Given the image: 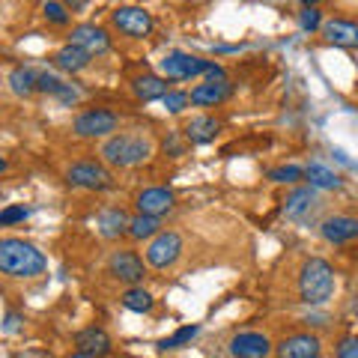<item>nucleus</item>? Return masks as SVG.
Here are the masks:
<instances>
[{"mask_svg": "<svg viewBox=\"0 0 358 358\" xmlns=\"http://www.w3.org/2000/svg\"><path fill=\"white\" fill-rule=\"evenodd\" d=\"M110 24H114V30H120L122 36H129V39H147L152 33V27H155V21H152L150 9L126 3V6L110 9Z\"/></svg>", "mask_w": 358, "mask_h": 358, "instance_id": "8", "label": "nucleus"}, {"mask_svg": "<svg viewBox=\"0 0 358 358\" xmlns=\"http://www.w3.org/2000/svg\"><path fill=\"white\" fill-rule=\"evenodd\" d=\"M18 329H21V313L9 310V313H6V320H3V331H6V334H15Z\"/></svg>", "mask_w": 358, "mask_h": 358, "instance_id": "35", "label": "nucleus"}, {"mask_svg": "<svg viewBox=\"0 0 358 358\" xmlns=\"http://www.w3.org/2000/svg\"><path fill=\"white\" fill-rule=\"evenodd\" d=\"M188 105H192V93H188V90H171V93L162 99V108L167 114H182Z\"/></svg>", "mask_w": 358, "mask_h": 358, "instance_id": "30", "label": "nucleus"}, {"mask_svg": "<svg viewBox=\"0 0 358 358\" xmlns=\"http://www.w3.org/2000/svg\"><path fill=\"white\" fill-rule=\"evenodd\" d=\"M9 90H13L15 96L39 93V69H33V66H15V69L9 72Z\"/></svg>", "mask_w": 358, "mask_h": 358, "instance_id": "23", "label": "nucleus"}, {"mask_svg": "<svg viewBox=\"0 0 358 358\" xmlns=\"http://www.w3.org/2000/svg\"><path fill=\"white\" fill-rule=\"evenodd\" d=\"M206 69H209V60H200L185 51H171L159 60V72L167 81H192V78L206 75Z\"/></svg>", "mask_w": 358, "mask_h": 358, "instance_id": "9", "label": "nucleus"}, {"mask_svg": "<svg viewBox=\"0 0 358 358\" xmlns=\"http://www.w3.org/2000/svg\"><path fill=\"white\" fill-rule=\"evenodd\" d=\"M42 15H45V21H51V24H57V27H66L72 21L69 6L57 3V0H48V3H42Z\"/></svg>", "mask_w": 358, "mask_h": 358, "instance_id": "29", "label": "nucleus"}, {"mask_svg": "<svg viewBox=\"0 0 358 358\" xmlns=\"http://www.w3.org/2000/svg\"><path fill=\"white\" fill-rule=\"evenodd\" d=\"M322 24H326V21H322V13H320V6H301L299 9V27L305 30V33H313V30H322Z\"/></svg>", "mask_w": 358, "mask_h": 358, "instance_id": "31", "label": "nucleus"}, {"mask_svg": "<svg viewBox=\"0 0 358 358\" xmlns=\"http://www.w3.org/2000/svg\"><path fill=\"white\" fill-rule=\"evenodd\" d=\"M334 289H338L334 266L322 257H308L299 268V299L310 308H320L329 299H334Z\"/></svg>", "mask_w": 358, "mask_h": 358, "instance_id": "3", "label": "nucleus"}, {"mask_svg": "<svg viewBox=\"0 0 358 358\" xmlns=\"http://www.w3.org/2000/svg\"><path fill=\"white\" fill-rule=\"evenodd\" d=\"M126 358H134V355H126Z\"/></svg>", "mask_w": 358, "mask_h": 358, "instance_id": "39", "label": "nucleus"}, {"mask_svg": "<svg viewBox=\"0 0 358 358\" xmlns=\"http://www.w3.org/2000/svg\"><path fill=\"white\" fill-rule=\"evenodd\" d=\"M131 93L141 99V102H162V99L171 93V84L162 75H138L131 81Z\"/></svg>", "mask_w": 358, "mask_h": 358, "instance_id": "21", "label": "nucleus"}, {"mask_svg": "<svg viewBox=\"0 0 358 358\" xmlns=\"http://www.w3.org/2000/svg\"><path fill=\"white\" fill-rule=\"evenodd\" d=\"M162 233V218H152V215H131L129 221V236L134 242H143V239H155Z\"/></svg>", "mask_w": 358, "mask_h": 358, "instance_id": "26", "label": "nucleus"}, {"mask_svg": "<svg viewBox=\"0 0 358 358\" xmlns=\"http://www.w3.org/2000/svg\"><path fill=\"white\" fill-rule=\"evenodd\" d=\"M218 131H221V122L215 120V117H194L188 126L182 129V134H185V141L192 143V147H206V143H212L218 138Z\"/></svg>", "mask_w": 358, "mask_h": 358, "instance_id": "20", "label": "nucleus"}, {"mask_svg": "<svg viewBox=\"0 0 358 358\" xmlns=\"http://www.w3.org/2000/svg\"><path fill=\"white\" fill-rule=\"evenodd\" d=\"M27 358H51V355H45V352H27Z\"/></svg>", "mask_w": 358, "mask_h": 358, "instance_id": "37", "label": "nucleus"}, {"mask_svg": "<svg viewBox=\"0 0 358 358\" xmlns=\"http://www.w3.org/2000/svg\"><path fill=\"white\" fill-rule=\"evenodd\" d=\"M268 179H272L275 185H299L301 179H305V167L281 164V167H275V171H268Z\"/></svg>", "mask_w": 358, "mask_h": 358, "instance_id": "28", "label": "nucleus"}, {"mask_svg": "<svg viewBox=\"0 0 358 358\" xmlns=\"http://www.w3.org/2000/svg\"><path fill=\"white\" fill-rule=\"evenodd\" d=\"M66 182L84 192H110L114 188V173L102 162H75L66 167Z\"/></svg>", "mask_w": 358, "mask_h": 358, "instance_id": "5", "label": "nucleus"}, {"mask_svg": "<svg viewBox=\"0 0 358 358\" xmlns=\"http://www.w3.org/2000/svg\"><path fill=\"white\" fill-rule=\"evenodd\" d=\"M134 206H138V215L162 218L176 206V194L164 185H150V188H143V192L134 194Z\"/></svg>", "mask_w": 358, "mask_h": 358, "instance_id": "10", "label": "nucleus"}, {"mask_svg": "<svg viewBox=\"0 0 358 358\" xmlns=\"http://www.w3.org/2000/svg\"><path fill=\"white\" fill-rule=\"evenodd\" d=\"M108 275L117 278V281L126 284V287H143V278H147V260L131 248H117L108 257Z\"/></svg>", "mask_w": 358, "mask_h": 358, "instance_id": "6", "label": "nucleus"}, {"mask_svg": "<svg viewBox=\"0 0 358 358\" xmlns=\"http://www.w3.org/2000/svg\"><path fill=\"white\" fill-rule=\"evenodd\" d=\"M275 352H278V358H320L322 343L317 334L296 331V334H289V338H284L281 343H275Z\"/></svg>", "mask_w": 358, "mask_h": 358, "instance_id": "13", "label": "nucleus"}, {"mask_svg": "<svg viewBox=\"0 0 358 358\" xmlns=\"http://www.w3.org/2000/svg\"><path fill=\"white\" fill-rule=\"evenodd\" d=\"M206 84H221V81H227V72L221 69L218 63H209V69H206Z\"/></svg>", "mask_w": 358, "mask_h": 358, "instance_id": "34", "label": "nucleus"}, {"mask_svg": "<svg viewBox=\"0 0 358 358\" xmlns=\"http://www.w3.org/2000/svg\"><path fill=\"white\" fill-rule=\"evenodd\" d=\"M152 155H155V141L141 129L117 131L108 141H102V147H99V162L105 167H120V171L138 167L143 162H150Z\"/></svg>", "mask_w": 358, "mask_h": 358, "instance_id": "1", "label": "nucleus"}, {"mask_svg": "<svg viewBox=\"0 0 358 358\" xmlns=\"http://www.w3.org/2000/svg\"><path fill=\"white\" fill-rule=\"evenodd\" d=\"M66 358H93V355H87V352H72V355H66Z\"/></svg>", "mask_w": 358, "mask_h": 358, "instance_id": "36", "label": "nucleus"}, {"mask_svg": "<svg viewBox=\"0 0 358 358\" xmlns=\"http://www.w3.org/2000/svg\"><path fill=\"white\" fill-rule=\"evenodd\" d=\"M69 45H78L90 57H102L110 51V33L99 24H78L69 33Z\"/></svg>", "mask_w": 358, "mask_h": 358, "instance_id": "11", "label": "nucleus"}, {"mask_svg": "<svg viewBox=\"0 0 358 358\" xmlns=\"http://www.w3.org/2000/svg\"><path fill=\"white\" fill-rule=\"evenodd\" d=\"M185 251V242L182 236H179L176 230H162L155 239H150L147 251H143V260H147V266L152 268H173L179 263V257H182Z\"/></svg>", "mask_w": 358, "mask_h": 358, "instance_id": "7", "label": "nucleus"}, {"mask_svg": "<svg viewBox=\"0 0 358 358\" xmlns=\"http://www.w3.org/2000/svg\"><path fill=\"white\" fill-rule=\"evenodd\" d=\"M313 206H317V188L299 185V188H293V192L287 194V200H284V215L293 218V221H305V215H308Z\"/></svg>", "mask_w": 358, "mask_h": 358, "instance_id": "18", "label": "nucleus"}, {"mask_svg": "<svg viewBox=\"0 0 358 358\" xmlns=\"http://www.w3.org/2000/svg\"><path fill=\"white\" fill-rule=\"evenodd\" d=\"M6 171V159H3V155H0V173H3Z\"/></svg>", "mask_w": 358, "mask_h": 358, "instance_id": "38", "label": "nucleus"}, {"mask_svg": "<svg viewBox=\"0 0 358 358\" xmlns=\"http://www.w3.org/2000/svg\"><path fill=\"white\" fill-rule=\"evenodd\" d=\"M120 305L126 310H131V313H152L155 296L147 287H126V293L120 296Z\"/></svg>", "mask_w": 358, "mask_h": 358, "instance_id": "25", "label": "nucleus"}, {"mask_svg": "<svg viewBox=\"0 0 358 358\" xmlns=\"http://www.w3.org/2000/svg\"><path fill=\"white\" fill-rule=\"evenodd\" d=\"M51 63L57 66L60 72H69V75H78V72H84L90 63H93V57H90L87 51H81L78 45H69L66 42L63 48H57L54 51V57H51Z\"/></svg>", "mask_w": 358, "mask_h": 358, "instance_id": "22", "label": "nucleus"}, {"mask_svg": "<svg viewBox=\"0 0 358 358\" xmlns=\"http://www.w3.org/2000/svg\"><path fill=\"white\" fill-rule=\"evenodd\" d=\"M305 179L310 182V188H317V192H338V188L343 185L341 176L334 173L331 167L320 164V162H313V164L305 167Z\"/></svg>", "mask_w": 358, "mask_h": 358, "instance_id": "24", "label": "nucleus"}, {"mask_svg": "<svg viewBox=\"0 0 358 358\" xmlns=\"http://www.w3.org/2000/svg\"><path fill=\"white\" fill-rule=\"evenodd\" d=\"M27 218H30L27 206H6V209H0V227H13V224H21Z\"/></svg>", "mask_w": 358, "mask_h": 358, "instance_id": "32", "label": "nucleus"}, {"mask_svg": "<svg viewBox=\"0 0 358 358\" xmlns=\"http://www.w3.org/2000/svg\"><path fill=\"white\" fill-rule=\"evenodd\" d=\"M320 236L326 239L329 245L355 242V239H358V218H355V215H343V212L322 218V224H320Z\"/></svg>", "mask_w": 358, "mask_h": 358, "instance_id": "14", "label": "nucleus"}, {"mask_svg": "<svg viewBox=\"0 0 358 358\" xmlns=\"http://www.w3.org/2000/svg\"><path fill=\"white\" fill-rule=\"evenodd\" d=\"M200 334V326H182V329H176L171 338H162L159 343H155V350L159 352H171V350H182V346H188L194 338Z\"/></svg>", "mask_w": 358, "mask_h": 358, "instance_id": "27", "label": "nucleus"}, {"mask_svg": "<svg viewBox=\"0 0 358 358\" xmlns=\"http://www.w3.org/2000/svg\"><path fill=\"white\" fill-rule=\"evenodd\" d=\"M45 268H48V260L33 242L18 236L0 239V275L15 278V281H30V278H39Z\"/></svg>", "mask_w": 358, "mask_h": 358, "instance_id": "2", "label": "nucleus"}, {"mask_svg": "<svg viewBox=\"0 0 358 358\" xmlns=\"http://www.w3.org/2000/svg\"><path fill=\"white\" fill-rule=\"evenodd\" d=\"M129 221H131V215L126 209L108 206V209H102L96 215V230H99V236L102 239H120L122 233H129Z\"/></svg>", "mask_w": 358, "mask_h": 358, "instance_id": "17", "label": "nucleus"}, {"mask_svg": "<svg viewBox=\"0 0 358 358\" xmlns=\"http://www.w3.org/2000/svg\"><path fill=\"white\" fill-rule=\"evenodd\" d=\"M275 343L263 331H236L230 338V355L233 358H268Z\"/></svg>", "mask_w": 358, "mask_h": 358, "instance_id": "12", "label": "nucleus"}, {"mask_svg": "<svg viewBox=\"0 0 358 358\" xmlns=\"http://www.w3.org/2000/svg\"><path fill=\"white\" fill-rule=\"evenodd\" d=\"M233 96V84L230 81H221V84H197L192 90V105L197 108H218L224 105L227 99Z\"/></svg>", "mask_w": 358, "mask_h": 358, "instance_id": "19", "label": "nucleus"}, {"mask_svg": "<svg viewBox=\"0 0 358 358\" xmlns=\"http://www.w3.org/2000/svg\"><path fill=\"white\" fill-rule=\"evenodd\" d=\"M117 129H120V114L110 108H87L72 120V131L81 141H96V138L108 141L110 134H117Z\"/></svg>", "mask_w": 358, "mask_h": 358, "instance_id": "4", "label": "nucleus"}, {"mask_svg": "<svg viewBox=\"0 0 358 358\" xmlns=\"http://www.w3.org/2000/svg\"><path fill=\"white\" fill-rule=\"evenodd\" d=\"M322 36H326L329 45H338V48H358V21L329 18L322 24Z\"/></svg>", "mask_w": 358, "mask_h": 358, "instance_id": "16", "label": "nucleus"}, {"mask_svg": "<svg viewBox=\"0 0 358 358\" xmlns=\"http://www.w3.org/2000/svg\"><path fill=\"white\" fill-rule=\"evenodd\" d=\"M75 352H87L93 358H105L114 352V341H110V334L102 329V326H87L81 331H75Z\"/></svg>", "mask_w": 358, "mask_h": 358, "instance_id": "15", "label": "nucleus"}, {"mask_svg": "<svg viewBox=\"0 0 358 358\" xmlns=\"http://www.w3.org/2000/svg\"><path fill=\"white\" fill-rule=\"evenodd\" d=\"M334 358H358V334H346L334 346Z\"/></svg>", "mask_w": 358, "mask_h": 358, "instance_id": "33", "label": "nucleus"}]
</instances>
